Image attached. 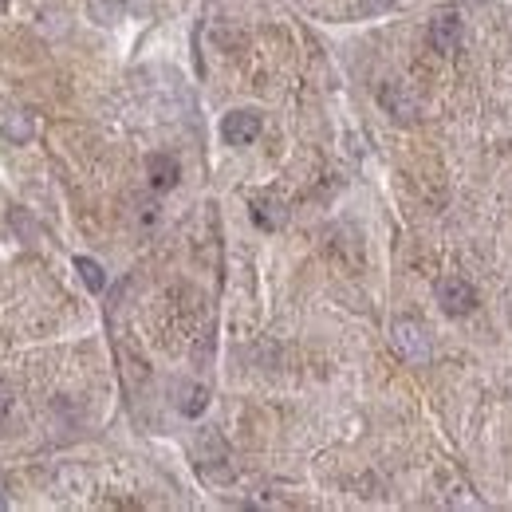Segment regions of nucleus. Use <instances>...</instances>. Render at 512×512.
<instances>
[{"mask_svg": "<svg viewBox=\"0 0 512 512\" xmlns=\"http://www.w3.org/2000/svg\"><path fill=\"white\" fill-rule=\"evenodd\" d=\"M390 343H394L398 359H406L410 367H422V363H430V355H434L430 331H426L418 320H398V323H394V327H390Z\"/></svg>", "mask_w": 512, "mask_h": 512, "instance_id": "1", "label": "nucleus"}, {"mask_svg": "<svg viewBox=\"0 0 512 512\" xmlns=\"http://www.w3.org/2000/svg\"><path fill=\"white\" fill-rule=\"evenodd\" d=\"M438 304L446 316H469L477 308V288L461 276H442L438 280Z\"/></svg>", "mask_w": 512, "mask_h": 512, "instance_id": "2", "label": "nucleus"}, {"mask_svg": "<svg viewBox=\"0 0 512 512\" xmlns=\"http://www.w3.org/2000/svg\"><path fill=\"white\" fill-rule=\"evenodd\" d=\"M260 127H264V119L256 111H229L221 119V138L229 146H249V142L260 138Z\"/></svg>", "mask_w": 512, "mask_h": 512, "instance_id": "3", "label": "nucleus"}, {"mask_svg": "<svg viewBox=\"0 0 512 512\" xmlns=\"http://www.w3.org/2000/svg\"><path fill=\"white\" fill-rule=\"evenodd\" d=\"M426 40H430V48H434V52L449 56V52L461 44V16H457V12H442V16H434V20H430Z\"/></svg>", "mask_w": 512, "mask_h": 512, "instance_id": "4", "label": "nucleus"}, {"mask_svg": "<svg viewBox=\"0 0 512 512\" xmlns=\"http://www.w3.org/2000/svg\"><path fill=\"white\" fill-rule=\"evenodd\" d=\"M146 178H150V186L158 193L174 190L178 186V178H182V166H178V158H170V154H150L146 158Z\"/></svg>", "mask_w": 512, "mask_h": 512, "instance_id": "5", "label": "nucleus"}, {"mask_svg": "<svg viewBox=\"0 0 512 512\" xmlns=\"http://www.w3.org/2000/svg\"><path fill=\"white\" fill-rule=\"evenodd\" d=\"M379 99H383V107L394 119H402V123H414L418 119V99L402 83H386L383 91H379Z\"/></svg>", "mask_w": 512, "mask_h": 512, "instance_id": "6", "label": "nucleus"}, {"mask_svg": "<svg viewBox=\"0 0 512 512\" xmlns=\"http://www.w3.org/2000/svg\"><path fill=\"white\" fill-rule=\"evenodd\" d=\"M205 406H209V386H201V383L178 386V410H182L186 418H197Z\"/></svg>", "mask_w": 512, "mask_h": 512, "instance_id": "7", "label": "nucleus"}, {"mask_svg": "<svg viewBox=\"0 0 512 512\" xmlns=\"http://www.w3.org/2000/svg\"><path fill=\"white\" fill-rule=\"evenodd\" d=\"M284 205L276 201V197H256L253 201V221L260 225V229H280L284 225Z\"/></svg>", "mask_w": 512, "mask_h": 512, "instance_id": "8", "label": "nucleus"}, {"mask_svg": "<svg viewBox=\"0 0 512 512\" xmlns=\"http://www.w3.org/2000/svg\"><path fill=\"white\" fill-rule=\"evenodd\" d=\"M0 130H4L12 142H28V138H32V115H28V111H12V107H8V111L0 115Z\"/></svg>", "mask_w": 512, "mask_h": 512, "instance_id": "9", "label": "nucleus"}, {"mask_svg": "<svg viewBox=\"0 0 512 512\" xmlns=\"http://www.w3.org/2000/svg\"><path fill=\"white\" fill-rule=\"evenodd\" d=\"M75 272L83 276V284H87L91 292H103V288H107V272H103L91 256H75Z\"/></svg>", "mask_w": 512, "mask_h": 512, "instance_id": "10", "label": "nucleus"}, {"mask_svg": "<svg viewBox=\"0 0 512 512\" xmlns=\"http://www.w3.org/2000/svg\"><path fill=\"white\" fill-rule=\"evenodd\" d=\"M375 8H390V0H367V12H375Z\"/></svg>", "mask_w": 512, "mask_h": 512, "instance_id": "11", "label": "nucleus"}, {"mask_svg": "<svg viewBox=\"0 0 512 512\" xmlns=\"http://www.w3.org/2000/svg\"><path fill=\"white\" fill-rule=\"evenodd\" d=\"M4 406H8V386L0 383V414H4Z\"/></svg>", "mask_w": 512, "mask_h": 512, "instance_id": "12", "label": "nucleus"}]
</instances>
